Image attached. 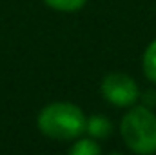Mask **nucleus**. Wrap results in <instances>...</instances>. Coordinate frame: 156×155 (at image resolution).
Wrapping results in <instances>:
<instances>
[{
	"label": "nucleus",
	"mask_w": 156,
	"mask_h": 155,
	"mask_svg": "<svg viewBox=\"0 0 156 155\" xmlns=\"http://www.w3.org/2000/svg\"><path fill=\"white\" fill-rule=\"evenodd\" d=\"M102 95L104 99L113 104V106H131L138 100L140 89L134 78L125 75V73H109L107 77L102 80Z\"/></svg>",
	"instance_id": "nucleus-3"
},
{
	"label": "nucleus",
	"mask_w": 156,
	"mask_h": 155,
	"mask_svg": "<svg viewBox=\"0 0 156 155\" xmlns=\"http://www.w3.org/2000/svg\"><path fill=\"white\" fill-rule=\"evenodd\" d=\"M100 152H102V148H100V144H96L94 139H80L69 148V153L73 155H96Z\"/></svg>",
	"instance_id": "nucleus-6"
},
{
	"label": "nucleus",
	"mask_w": 156,
	"mask_h": 155,
	"mask_svg": "<svg viewBox=\"0 0 156 155\" xmlns=\"http://www.w3.org/2000/svg\"><path fill=\"white\" fill-rule=\"evenodd\" d=\"M120 133L129 150L144 155L156 152V115L149 108L138 106L127 112L122 119Z\"/></svg>",
	"instance_id": "nucleus-2"
},
{
	"label": "nucleus",
	"mask_w": 156,
	"mask_h": 155,
	"mask_svg": "<svg viewBox=\"0 0 156 155\" xmlns=\"http://www.w3.org/2000/svg\"><path fill=\"white\" fill-rule=\"evenodd\" d=\"M85 115L76 104L53 102L38 113V130L55 141H73L85 131Z\"/></svg>",
	"instance_id": "nucleus-1"
},
{
	"label": "nucleus",
	"mask_w": 156,
	"mask_h": 155,
	"mask_svg": "<svg viewBox=\"0 0 156 155\" xmlns=\"http://www.w3.org/2000/svg\"><path fill=\"white\" fill-rule=\"evenodd\" d=\"M144 73L153 84H156V40H153L144 53Z\"/></svg>",
	"instance_id": "nucleus-5"
},
{
	"label": "nucleus",
	"mask_w": 156,
	"mask_h": 155,
	"mask_svg": "<svg viewBox=\"0 0 156 155\" xmlns=\"http://www.w3.org/2000/svg\"><path fill=\"white\" fill-rule=\"evenodd\" d=\"M51 9L55 11H62V13H73L78 11L85 6L87 0H44Z\"/></svg>",
	"instance_id": "nucleus-7"
},
{
	"label": "nucleus",
	"mask_w": 156,
	"mask_h": 155,
	"mask_svg": "<svg viewBox=\"0 0 156 155\" xmlns=\"http://www.w3.org/2000/svg\"><path fill=\"white\" fill-rule=\"evenodd\" d=\"M85 131L93 139H107L113 131V124L107 117L104 115H93L85 120Z\"/></svg>",
	"instance_id": "nucleus-4"
}]
</instances>
